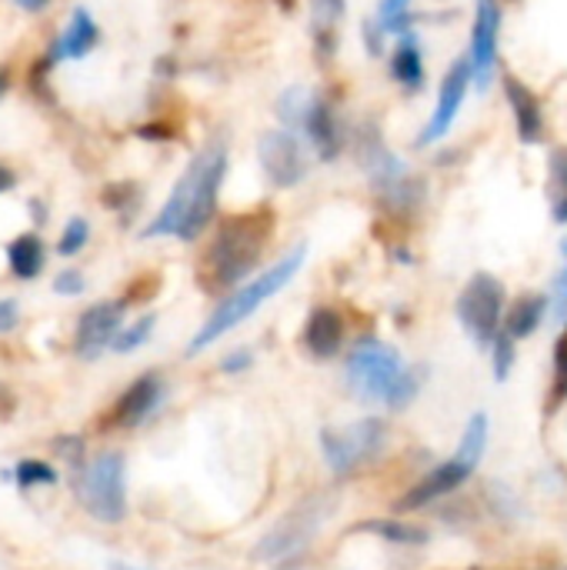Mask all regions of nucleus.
<instances>
[{
	"instance_id": "7ed1b4c3",
	"label": "nucleus",
	"mask_w": 567,
	"mask_h": 570,
	"mask_svg": "<svg viewBox=\"0 0 567 570\" xmlns=\"http://www.w3.org/2000/svg\"><path fill=\"white\" fill-rule=\"evenodd\" d=\"M351 147H354L358 164L368 174V180H371V187H374L384 210L411 214V210L421 207V200H424L421 177H414L408 170V164L401 157H394V150L388 147V140L381 137V127L374 120H364L351 134Z\"/></svg>"
},
{
	"instance_id": "a878e982",
	"label": "nucleus",
	"mask_w": 567,
	"mask_h": 570,
	"mask_svg": "<svg viewBox=\"0 0 567 570\" xmlns=\"http://www.w3.org/2000/svg\"><path fill=\"white\" fill-rule=\"evenodd\" d=\"M13 478H17V488H20V491H30V488H37V484H57V471H53L50 464H43V461H33V458L17 461Z\"/></svg>"
},
{
	"instance_id": "1a4fd4ad",
	"label": "nucleus",
	"mask_w": 567,
	"mask_h": 570,
	"mask_svg": "<svg viewBox=\"0 0 567 570\" xmlns=\"http://www.w3.org/2000/svg\"><path fill=\"white\" fill-rule=\"evenodd\" d=\"M505 284L495 274H475L465 291L458 294V321L465 324L468 337L485 347L495 344L501 334V321H505Z\"/></svg>"
},
{
	"instance_id": "6e6552de",
	"label": "nucleus",
	"mask_w": 567,
	"mask_h": 570,
	"mask_svg": "<svg viewBox=\"0 0 567 570\" xmlns=\"http://www.w3.org/2000/svg\"><path fill=\"white\" fill-rule=\"evenodd\" d=\"M388 448V421L384 417H364L344 428L321 431V451L334 474H351L364 464H371Z\"/></svg>"
},
{
	"instance_id": "cd10ccee",
	"label": "nucleus",
	"mask_w": 567,
	"mask_h": 570,
	"mask_svg": "<svg viewBox=\"0 0 567 570\" xmlns=\"http://www.w3.org/2000/svg\"><path fill=\"white\" fill-rule=\"evenodd\" d=\"M87 240H90V224H87L84 217H74V220L63 227L60 240H57V254H60V257H74V254H80V250L87 247Z\"/></svg>"
},
{
	"instance_id": "f704fd0d",
	"label": "nucleus",
	"mask_w": 567,
	"mask_h": 570,
	"mask_svg": "<svg viewBox=\"0 0 567 570\" xmlns=\"http://www.w3.org/2000/svg\"><path fill=\"white\" fill-rule=\"evenodd\" d=\"M57 454L67 458L74 468H84V441L80 438H60L57 441Z\"/></svg>"
},
{
	"instance_id": "c9c22d12",
	"label": "nucleus",
	"mask_w": 567,
	"mask_h": 570,
	"mask_svg": "<svg viewBox=\"0 0 567 570\" xmlns=\"http://www.w3.org/2000/svg\"><path fill=\"white\" fill-rule=\"evenodd\" d=\"M20 321V307L17 301H0V334H10Z\"/></svg>"
},
{
	"instance_id": "c03bdc74",
	"label": "nucleus",
	"mask_w": 567,
	"mask_h": 570,
	"mask_svg": "<svg viewBox=\"0 0 567 570\" xmlns=\"http://www.w3.org/2000/svg\"><path fill=\"white\" fill-rule=\"evenodd\" d=\"M114 570H134V568H120V564H114Z\"/></svg>"
},
{
	"instance_id": "dca6fc26",
	"label": "nucleus",
	"mask_w": 567,
	"mask_h": 570,
	"mask_svg": "<svg viewBox=\"0 0 567 570\" xmlns=\"http://www.w3.org/2000/svg\"><path fill=\"white\" fill-rule=\"evenodd\" d=\"M505 97H508V107H511V117H515L518 140L528 144V147L541 144L545 134H548L541 97L521 77H515V73H505Z\"/></svg>"
},
{
	"instance_id": "2f4dec72",
	"label": "nucleus",
	"mask_w": 567,
	"mask_h": 570,
	"mask_svg": "<svg viewBox=\"0 0 567 570\" xmlns=\"http://www.w3.org/2000/svg\"><path fill=\"white\" fill-rule=\"evenodd\" d=\"M511 361H515V337L501 331V334H498V341H495V374H498V381H505V377H508Z\"/></svg>"
},
{
	"instance_id": "58836bf2",
	"label": "nucleus",
	"mask_w": 567,
	"mask_h": 570,
	"mask_svg": "<svg viewBox=\"0 0 567 570\" xmlns=\"http://www.w3.org/2000/svg\"><path fill=\"white\" fill-rule=\"evenodd\" d=\"M10 187H13V170L0 164V194H7Z\"/></svg>"
},
{
	"instance_id": "f3484780",
	"label": "nucleus",
	"mask_w": 567,
	"mask_h": 570,
	"mask_svg": "<svg viewBox=\"0 0 567 570\" xmlns=\"http://www.w3.org/2000/svg\"><path fill=\"white\" fill-rule=\"evenodd\" d=\"M160 397H164V381H160V374H144V377H137V381L120 394V401L114 404V424H117V428H137V424H144V421L157 411Z\"/></svg>"
},
{
	"instance_id": "f8f14e48",
	"label": "nucleus",
	"mask_w": 567,
	"mask_h": 570,
	"mask_svg": "<svg viewBox=\"0 0 567 570\" xmlns=\"http://www.w3.org/2000/svg\"><path fill=\"white\" fill-rule=\"evenodd\" d=\"M501 23H505V10L501 0H475V23H471V77L475 87L485 90L495 80L498 70V40H501Z\"/></svg>"
},
{
	"instance_id": "5701e85b",
	"label": "nucleus",
	"mask_w": 567,
	"mask_h": 570,
	"mask_svg": "<svg viewBox=\"0 0 567 570\" xmlns=\"http://www.w3.org/2000/svg\"><path fill=\"white\" fill-rule=\"evenodd\" d=\"M7 264H10L13 277L33 281L43 271V244H40V237L37 234H20L17 240H10Z\"/></svg>"
},
{
	"instance_id": "a19ab883",
	"label": "nucleus",
	"mask_w": 567,
	"mask_h": 570,
	"mask_svg": "<svg viewBox=\"0 0 567 570\" xmlns=\"http://www.w3.org/2000/svg\"><path fill=\"white\" fill-rule=\"evenodd\" d=\"M17 3H20L23 10H30V13H37V10H43V7H47L50 0H17Z\"/></svg>"
},
{
	"instance_id": "f257e3e1",
	"label": "nucleus",
	"mask_w": 567,
	"mask_h": 570,
	"mask_svg": "<svg viewBox=\"0 0 567 570\" xmlns=\"http://www.w3.org/2000/svg\"><path fill=\"white\" fill-rule=\"evenodd\" d=\"M227 174V144L211 140L180 174L167 204L150 220L144 237H180L197 240L217 214L221 184Z\"/></svg>"
},
{
	"instance_id": "4be33fe9",
	"label": "nucleus",
	"mask_w": 567,
	"mask_h": 570,
	"mask_svg": "<svg viewBox=\"0 0 567 570\" xmlns=\"http://www.w3.org/2000/svg\"><path fill=\"white\" fill-rule=\"evenodd\" d=\"M545 314H548V297H541V294H525V297H518V301L511 304L508 321H505V334H511L515 341L531 337V334L538 331V324L545 321Z\"/></svg>"
},
{
	"instance_id": "20e7f679",
	"label": "nucleus",
	"mask_w": 567,
	"mask_h": 570,
	"mask_svg": "<svg viewBox=\"0 0 567 570\" xmlns=\"http://www.w3.org/2000/svg\"><path fill=\"white\" fill-rule=\"evenodd\" d=\"M348 381L364 401L388 404L394 411L408 407L421 387L418 377L404 367L401 354L378 337H364L354 344L348 357Z\"/></svg>"
},
{
	"instance_id": "9d476101",
	"label": "nucleus",
	"mask_w": 567,
	"mask_h": 570,
	"mask_svg": "<svg viewBox=\"0 0 567 570\" xmlns=\"http://www.w3.org/2000/svg\"><path fill=\"white\" fill-rule=\"evenodd\" d=\"M328 501L324 498H307V501H301V504H294L267 534H264V541H261V548H257V558L261 561H287V558H294L297 551H304L307 548V541L317 534V528L324 524V514H328Z\"/></svg>"
},
{
	"instance_id": "4c0bfd02",
	"label": "nucleus",
	"mask_w": 567,
	"mask_h": 570,
	"mask_svg": "<svg viewBox=\"0 0 567 570\" xmlns=\"http://www.w3.org/2000/svg\"><path fill=\"white\" fill-rule=\"evenodd\" d=\"M13 411V397H10V391L0 384V417H7Z\"/></svg>"
},
{
	"instance_id": "2eb2a0df",
	"label": "nucleus",
	"mask_w": 567,
	"mask_h": 570,
	"mask_svg": "<svg viewBox=\"0 0 567 570\" xmlns=\"http://www.w3.org/2000/svg\"><path fill=\"white\" fill-rule=\"evenodd\" d=\"M124 307H127L124 301H104V304H94L90 311L80 314L74 347L84 361H94L107 347H114L120 324H124Z\"/></svg>"
},
{
	"instance_id": "393cba45",
	"label": "nucleus",
	"mask_w": 567,
	"mask_h": 570,
	"mask_svg": "<svg viewBox=\"0 0 567 570\" xmlns=\"http://www.w3.org/2000/svg\"><path fill=\"white\" fill-rule=\"evenodd\" d=\"M361 531H371V534H378V538H384L391 544H424L428 541V534L421 528H411L404 521H371Z\"/></svg>"
},
{
	"instance_id": "423d86ee",
	"label": "nucleus",
	"mask_w": 567,
	"mask_h": 570,
	"mask_svg": "<svg viewBox=\"0 0 567 570\" xmlns=\"http://www.w3.org/2000/svg\"><path fill=\"white\" fill-rule=\"evenodd\" d=\"M485 448H488V417L485 414H475L468 421V431L461 438V448L458 454H451L444 464H438L421 484H414L404 498H401V511H414V508H424L451 491H458L478 468V461L485 458Z\"/></svg>"
},
{
	"instance_id": "aec40b11",
	"label": "nucleus",
	"mask_w": 567,
	"mask_h": 570,
	"mask_svg": "<svg viewBox=\"0 0 567 570\" xmlns=\"http://www.w3.org/2000/svg\"><path fill=\"white\" fill-rule=\"evenodd\" d=\"M97 40H100V30H97L94 17H90L84 7H77L74 17H70V23H67V30H63V37L50 47L47 63L67 60V57H70V60H80V57H87V53L97 47Z\"/></svg>"
},
{
	"instance_id": "39448f33",
	"label": "nucleus",
	"mask_w": 567,
	"mask_h": 570,
	"mask_svg": "<svg viewBox=\"0 0 567 570\" xmlns=\"http://www.w3.org/2000/svg\"><path fill=\"white\" fill-rule=\"evenodd\" d=\"M304 257H307V247L301 244V247L287 250V254L271 267V271H264L261 277L247 281V284H244V287H237V291H231V294L217 304V311L207 317V324L197 331V337L190 341L187 354L204 351V347H207V344H214L221 334H227L231 327H237L241 321H247V317H251L264 301H271L277 291H284V287L291 284V277L301 271Z\"/></svg>"
},
{
	"instance_id": "37998d69",
	"label": "nucleus",
	"mask_w": 567,
	"mask_h": 570,
	"mask_svg": "<svg viewBox=\"0 0 567 570\" xmlns=\"http://www.w3.org/2000/svg\"><path fill=\"white\" fill-rule=\"evenodd\" d=\"M277 3H281L284 10H291V7H294V0H277Z\"/></svg>"
},
{
	"instance_id": "a18cd8bd",
	"label": "nucleus",
	"mask_w": 567,
	"mask_h": 570,
	"mask_svg": "<svg viewBox=\"0 0 567 570\" xmlns=\"http://www.w3.org/2000/svg\"><path fill=\"white\" fill-rule=\"evenodd\" d=\"M561 250H565V257H567V240H565V247H561Z\"/></svg>"
},
{
	"instance_id": "c85d7f7f",
	"label": "nucleus",
	"mask_w": 567,
	"mask_h": 570,
	"mask_svg": "<svg viewBox=\"0 0 567 570\" xmlns=\"http://www.w3.org/2000/svg\"><path fill=\"white\" fill-rule=\"evenodd\" d=\"M154 324H157V317H154V314H144L137 324H130L127 331H120V334H117V341H114V351H117V354L137 351L140 344H147V337H150Z\"/></svg>"
},
{
	"instance_id": "0eeeda50",
	"label": "nucleus",
	"mask_w": 567,
	"mask_h": 570,
	"mask_svg": "<svg viewBox=\"0 0 567 570\" xmlns=\"http://www.w3.org/2000/svg\"><path fill=\"white\" fill-rule=\"evenodd\" d=\"M77 498L84 511L104 524H117L127 514V491H124V454L100 451L77 481Z\"/></svg>"
},
{
	"instance_id": "f03ea898",
	"label": "nucleus",
	"mask_w": 567,
	"mask_h": 570,
	"mask_svg": "<svg viewBox=\"0 0 567 570\" xmlns=\"http://www.w3.org/2000/svg\"><path fill=\"white\" fill-rule=\"evenodd\" d=\"M271 234H274V210H267V207L224 217L197 264V284L207 294L234 291L261 264Z\"/></svg>"
},
{
	"instance_id": "a211bd4d",
	"label": "nucleus",
	"mask_w": 567,
	"mask_h": 570,
	"mask_svg": "<svg viewBox=\"0 0 567 570\" xmlns=\"http://www.w3.org/2000/svg\"><path fill=\"white\" fill-rule=\"evenodd\" d=\"M304 347L317 361H331L344 347V317L334 307H314L304 324Z\"/></svg>"
},
{
	"instance_id": "b1692460",
	"label": "nucleus",
	"mask_w": 567,
	"mask_h": 570,
	"mask_svg": "<svg viewBox=\"0 0 567 570\" xmlns=\"http://www.w3.org/2000/svg\"><path fill=\"white\" fill-rule=\"evenodd\" d=\"M548 194L555 224H567V147H555L548 157Z\"/></svg>"
},
{
	"instance_id": "ea45409f",
	"label": "nucleus",
	"mask_w": 567,
	"mask_h": 570,
	"mask_svg": "<svg viewBox=\"0 0 567 570\" xmlns=\"http://www.w3.org/2000/svg\"><path fill=\"white\" fill-rule=\"evenodd\" d=\"M251 357L247 354H234V361H224V371H237V367H247Z\"/></svg>"
},
{
	"instance_id": "7c9ffc66",
	"label": "nucleus",
	"mask_w": 567,
	"mask_h": 570,
	"mask_svg": "<svg viewBox=\"0 0 567 570\" xmlns=\"http://www.w3.org/2000/svg\"><path fill=\"white\" fill-rule=\"evenodd\" d=\"M567 397V327L565 334L558 337V347H555V397H551V407L561 404Z\"/></svg>"
},
{
	"instance_id": "412c9836",
	"label": "nucleus",
	"mask_w": 567,
	"mask_h": 570,
	"mask_svg": "<svg viewBox=\"0 0 567 570\" xmlns=\"http://www.w3.org/2000/svg\"><path fill=\"white\" fill-rule=\"evenodd\" d=\"M344 7L348 0H311V30H314V47L321 60H331L338 50Z\"/></svg>"
},
{
	"instance_id": "4468645a",
	"label": "nucleus",
	"mask_w": 567,
	"mask_h": 570,
	"mask_svg": "<svg viewBox=\"0 0 567 570\" xmlns=\"http://www.w3.org/2000/svg\"><path fill=\"white\" fill-rule=\"evenodd\" d=\"M475 87V77H471V60L468 57H458L448 73L441 77V87H438V104H434V114L431 120L424 124V134L418 137L421 147L428 144H438L441 137H448V130L454 127L458 114H461V104L468 97V90Z\"/></svg>"
},
{
	"instance_id": "6ab92c4d",
	"label": "nucleus",
	"mask_w": 567,
	"mask_h": 570,
	"mask_svg": "<svg viewBox=\"0 0 567 570\" xmlns=\"http://www.w3.org/2000/svg\"><path fill=\"white\" fill-rule=\"evenodd\" d=\"M391 77H394V83L404 94H418L424 87V80H428V73H424V50H421V40H418L414 30L398 37L394 53H391Z\"/></svg>"
},
{
	"instance_id": "c756f323",
	"label": "nucleus",
	"mask_w": 567,
	"mask_h": 570,
	"mask_svg": "<svg viewBox=\"0 0 567 570\" xmlns=\"http://www.w3.org/2000/svg\"><path fill=\"white\" fill-rule=\"evenodd\" d=\"M104 204L110 207V210H117V214H130L137 204H140V190L130 184V180H124V184H110L107 190H104Z\"/></svg>"
},
{
	"instance_id": "e433bc0d",
	"label": "nucleus",
	"mask_w": 567,
	"mask_h": 570,
	"mask_svg": "<svg viewBox=\"0 0 567 570\" xmlns=\"http://www.w3.org/2000/svg\"><path fill=\"white\" fill-rule=\"evenodd\" d=\"M555 301H558V311H565V307H567V271L561 274L558 287H555Z\"/></svg>"
},
{
	"instance_id": "72a5a7b5",
	"label": "nucleus",
	"mask_w": 567,
	"mask_h": 570,
	"mask_svg": "<svg viewBox=\"0 0 567 570\" xmlns=\"http://www.w3.org/2000/svg\"><path fill=\"white\" fill-rule=\"evenodd\" d=\"M384 37H388V30L378 20H364V40H368V53L371 57L384 53Z\"/></svg>"
},
{
	"instance_id": "ddd939ff",
	"label": "nucleus",
	"mask_w": 567,
	"mask_h": 570,
	"mask_svg": "<svg viewBox=\"0 0 567 570\" xmlns=\"http://www.w3.org/2000/svg\"><path fill=\"white\" fill-rule=\"evenodd\" d=\"M307 144L314 147V154L321 160H338L344 154V147L351 144V134H348V124L341 120V110L338 104L328 97V94H314L311 90V100L304 107V117H301V127Z\"/></svg>"
},
{
	"instance_id": "bb28decb",
	"label": "nucleus",
	"mask_w": 567,
	"mask_h": 570,
	"mask_svg": "<svg viewBox=\"0 0 567 570\" xmlns=\"http://www.w3.org/2000/svg\"><path fill=\"white\" fill-rule=\"evenodd\" d=\"M408 20H411V0H381L378 7V23L388 33H408Z\"/></svg>"
},
{
	"instance_id": "79ce46f5",
	"label": "nucleus",
	"mask_w": 567,
	"mask_h": 570,
	"mask_svg": "<svg viewBox=\"0 0 567 570\" xmlns=\"http://www.w3.org/2000/svg\"><path fill=\"white\" fill-rule=\"evenodd\" d=\"M7 90H10V70H7V67H0V100L7 97Z\"/></svg>"
},
{
	"instance_id": "473e14b6",
	"label": "nucleus",
	"mask_w": 567,
	"mask_h": 570,
	"mask_svg": "<svg viewBox=\"0 0 567 570\" xmlns=\"http://www.w3.org/2000/svg\"><path fill=\"white\" fill-rule=\"evenodd\" d=\"M84 274L80 271H63V274H57V281H53V291L57 294H63V297H77V294H84Z\"/></svg>"
},
{
	"instance_id": "9b49d317",
	"label": "nucleus",
	"mask_w": 567,
	"mask_h": 570,
	"mask_svg": "<svg viewBox=\"0 0 567 570\" xmlns=\"http://www.w3.org/2000/svg\"><path fill=\"white\" fill-rule=\"evenodd\" d=\"M257 160H261V170L267 174V180L274 187H297L311 170L307 144L287 127H274V130L261 134Z\"/></svg>"
}]
</instances>
